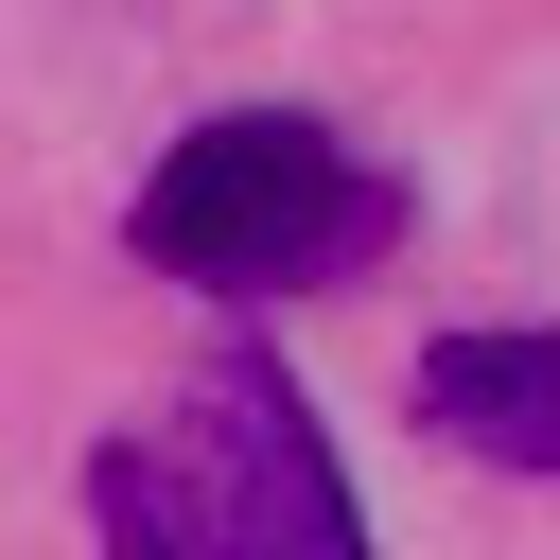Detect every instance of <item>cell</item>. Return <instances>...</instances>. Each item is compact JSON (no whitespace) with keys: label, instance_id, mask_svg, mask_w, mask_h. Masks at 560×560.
Returning a JSON list of instances; mask_svg holds the SVG:
<instances>
[{"label":"cell","instance_id":"3957f363","mask_svg":"<svg viewBox=\"0 0 560 560\" xmlns=\"http://www.w3.org/2000/svg\"><path fill=\"white\" fill-rule=\"evenodd\" d=\"M420 420H438L455 455L560 490V315H525V332H438V350H420Z\"/></svg>","mask_w":560,"mask_h":560},{"label":"cell","instance_id":"6da1fadb","mask_svg":"<svg viewBox=\"0 0 560 560\" xmlns=\"http://www.w3.org/2000/svg\"><path fill=\"white\" fill-rule=\"evenodd\" d=\"M88 525L105 560H368L350 472L262 350H210L158 420H122L88 455Z\"/></svg>","mask_w":560,"mask_h":560},{"label":"cell","instance_id":"7a4b0ae2","mask_svg":"<svg viewBox=\"0 0 560 560\" xmlns=\"http://www.w3.org/2000/svg\"><path fill=\"white\" fill-rule=\"evenodd\" d=\"M385 228H402V192H385L332 122H298V105H228V122H192V140L140 175V245H158L175 280H210V298L350 280Z\"/></svg>","mask_w":560,"mask_h":560}]
</instances>
